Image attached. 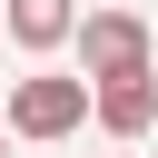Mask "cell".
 I'll use <instances>...</instances> for the list:
<instances>
[{
  "label": "cell",
  "instance_id": "4",
  "mask_svg": "<svg viewBox=\"0 0 158 158\" xmlns=\"http://www.w3.org/2000/svg\"><path fill=\"white\" fill-rule=\"evenodd\" d=\"M0 30H10L20 49H59V40L79 30V10H69V0H0Z\"/></svg>",
  "mask_w": 158,
  "mask_h": 158
},
{
  "label": "cell",
  "instance_id": "5",
  "mask_svg": "<svg viewBox=\"0 0 158 158\" xmlns=\"http://www.w3.org/2000/svg\"><path fill=\"white\" fill-rule=\"evenodd\" d=\"M0 148H10V138H0Z\"/></svg>",
  "mask_w": 158,
  "mask_h": 158
},
{
  "label": "cell",
  "instance_id": "3",
  "mask_svg": "<svg viewBox=\"0 0 158 158\" xmlns=\"http://www.w3.org/2000/svg\"><path fill=\"white\" fill-rule=\"evenodd\" d=\"M89 118H99L109 138H138V128L158 118V69H138V79H99V89H89Z\"/></svg>",
  "mask_w": 158,
  "mask_h": 158
},
{
  "label": "cell",
  "instance_id": "2",
  "mask_svg": "<svg viewBox=\"0 0 158 158\" xmlns=\"http://www.w3.org/2000/svg\"><path fill=\"white\" fill-rule=\"evenodd\" d=\"M69 40H79V79H89V89H99V79H138V69H148V20H138V10H89Z\"/></svg>",
  "mask_w": 158,
  "mask_h": 158
},
{
  "label": "cell",
  "instance_id": "1",
  "mask_svg": "<svg viewBox=\"0 0 158 158\" xmlns=\"http://www.w3.org/2000/svg\"><path fill=\"white\" fill-rule=\"evenodd\" d=\"M79 118H89V79H69V69H30V79H10L0 138H69Z\"/></svg>",
  "mask_w": 158,
  "mask_h": 158
}]
</instances>
